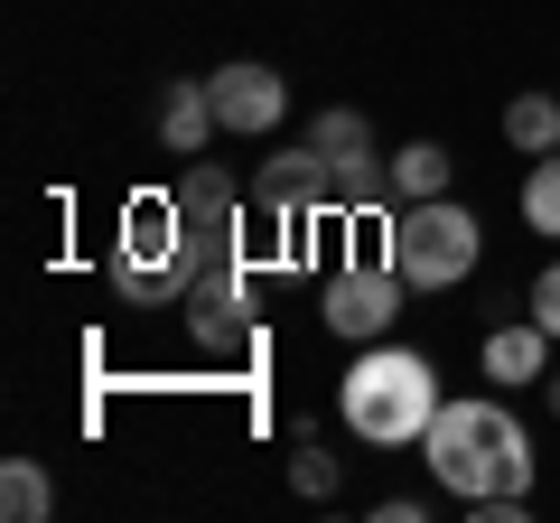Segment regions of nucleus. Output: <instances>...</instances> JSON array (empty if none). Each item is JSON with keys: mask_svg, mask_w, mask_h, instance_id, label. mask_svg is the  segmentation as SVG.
Returning <instances> with one entry per match:
<instances>
[{"mask_svg": "<svg viewBox=\"0 0 560 523\" xmlns=\"http://www.w3.org/2000/svg\"><path fill=\"white\" fill-rule=\"evenodd\" d=\"M420 458H430V477L458 504L467 496H504V486H533V430L514 421L504 393H458V403H440Z\"/></svg>", "mask_w": 560, "mask_h": 523, "instance_id": "1", "label": "nucleus"}, {"mask_svg": "<svg viewBox=\"0 0 560 523\" xmlns=\"http://www.w3.org/2000/svg\"><path fill=\"white\" fill-rule=\"evenodd\" d=\"M440 364L420 356V346H393V337H374V346H355V374L337 383V421L355 430L364 449H420L430 440V421H440Z\"/></svg>", "mask_w": 560, "mask_h": 523, "instance_id": "2", "label": "nucleus"}, {"mask_svg": "<svg viewBox=\"0 0 560 523\" xmlns=\"http://www.w3.org/2000/svg\"><path fill=\"white\" fill-rule=\"evenodd\" d=\"M383 262H393L411 290H458L467 271L486 262V224L467 216L458 197H420L383 216Z\"/></svg>", "mask_w": 560, "mask_h": 523, "instance_id": "3", "label": "nucleus"}, {"mask_svg": "<svg viewBox=\"0 0 560 523\" xmlns=\"http://www.w3.org/2000/svg\"><path fill=\"white\" fill-rule=\"evenodd\" d=\"M401 300H411V281H401L393 262H346V271H327L318 318H327V337L374 346V337H393V327H401Z\"/></svg>", "mask_w": 560, "mask_h": 523, "instance_id": "4", "label": "nucleus"}, {"mask_svg": "<svg viewBox=\"0 0 560 523\" xmlns=\"http://www.w3.org/2000/svg\"><path fill=\"white\" fill-rule=\"evenodd\" d=\"M187 327H197L206 356H243L261 337V309H253V253H215L187 290Z\"/></svg>", "mask_w": 560, "mask_h": 523, "instance_id": "5", "label": "nucleus"}, {"mask_svg": "<svg viewBox=\"0 0 560 523\" xmlns=\"http://www.w3.org/2000/svg\"><path fill=\"white\" fill-rule=\"evenodd\" d=\"M308 150L337 168V206H346V216L393 197V160H374V121H364L355 103H327V113L308 121Z\"/></svg>", "mask_w": 560, "mask_h": 523, "instance_id": "6", "label": "nucleus"}, {"mask_svg": "<svg viewBox=\"0 0 560 523\" xmlns=\"http://www.w3.org/2000/svg\"><path fill=\"white\" fill-rule=\"evenodd\" d=\"M178 216H187V234L206 253H243V234H253V187L224 160H178Z\"/></svg>", "mask_w": 560, "mask_h": 523, "instance_id": "7", "label": "nucleus"}, {"mask_svg": "<svg viewBox=\"0 0 560 523\" xmlns=\"http://www.w3.org/2000/svg\"><path fill=\"white\" fill-rule=\"evenodd\" d=\"M206 94H215V121L234 131V141H271L280 121H290V75H280V66H261V57L215 66V75H206Z\"/></svg>", "mask_w": 560, "mask_h": 523, "instance_id": "8", "label": "nucleus"}, {"mask_svg": "<svg viewBox=\"0 0 560 523\" xmlns=\"http://www.w3.org/2000/svg\"><path fill=\"white\" fill-rule=\"evenodd\" d=\"M551 327L533 318V309H523V318H504V327H486V346H477V364H486V383H504V393H514V383H541L551 374Z\"/></svg>", "mask_w": 560, "mask_h": 523, "instance_id": "9", "label": "nucleus"}, {"mask_svg": "<svg viewBox=\"0 0 560 523\" xmlns=\"http://www.w3.org/2000/svg\"><path fill=\"white\" fill-rule=\"evenodd\" d=\"M160 150L168 160H206V141H215L224 121H215V94H206V75H178V84H160Z\"/></svg>", "mask_w": 560, "mask_h": 523, "instance_id": "10", "label": "nucleus"}, {"mask_svg": "<svg viewBox=\"0 0 560 523\" xmlns=\"http://www.w3.org/2000/svg\"><path fill=\"white\" fill-rule=\"evenodd\" d=\"M0 514H10V523H47V514H57V477H47V458H0Z\"/></svg>", "mask_w": 560, "mask_h": 523, "instance_id": "11", "label": "nucleus"}, {"mask_svg": "<svg viewBox=\"0 0 560 523\" xmlns=\"http://www.w3.org/2000/svg\"><path fill=\"white\" fill-rule=\"evenodd\" d=\"M448 178H458V160H448L440 141H411V150H393V206L448 197Z\"/></svg>", "mask_w": 560, "mask_h": 523, "instance_id": "12", "label": "nucleus"}, {"mask_svg": "<svg viewBox=\"0 0 560 523\" xmlns=\"http://www.w3.org/2000/svg\"><path fill=\"white\" fill-rule=\"evenodd\" d=\"M504 141H514L523 160H551L560 150V94H514L504 103Z\"/></svg>", "mask_w": 560, "mask_h": 523, "instance_id": "13", "label": "nucleus"}, {"mask_svg": "<svg viewBox=\"0 0 560 523\" xmlns=\"http://www.w3.org/2000/svg\"><path fill=\"white\" fill-rule=\"evenodd\" d=\"M523 224L560 243V150H551V160H533V168H523Z\"/></svg>", "mask_w": 560, "mask_h": 523, "instance_id": "14", "label": "nucleus"}, {"mask_svg": "<svg viewBox=\"0 0 560 523\" xmlns=\"http://www.w3.org/2000/svg\"><path fill=\"white\" fill-rule=\"evenodd\" d=\"M290 486H300L308 504H327V496H337V486H346V467H337V449H318V440H300V449H290Z\"/></svg>", "mask_w": 560, "mask_h": 523, "instance_id": "15", "label": "nucleus"}, {"mask_svg": "<svg viewBox=\"0 0 560 523\" xmlns=\"http://www.w3.org/2000/svg\"><path fill=\"white\" fill-rule=\"evenodd\" d=\"M523 309H533V318L560 337V262H541V271H533V300H523Z\"/></svg>", "mask_w": 560, "mask_h": 523, "instance_id": "16", "label": "nucleus"}, {"mask_svg": "<svg viewBox=\"0 0 560 523\" xmlns=\"http://www.w3.org/2000/svg\"><path fill=\"white\" fill-rule=\"evenodd\" d=\"M374 514H383V523H420V514H430V496H383Z\"/></svg>", "mask_w": 560, "mask_h": 523, "instance_id": "17", "label": "nucleus"}, {"mask_svg": "<svg viewBox=\"0 0 560 523\" xmlns=\"http://www.w3.org/2000/svg\"><path fill=\"white\" fill-rule=\"evenodd\" d=\"M541 403H551V411H560V374H541Z\"/></svg>", "mask_w": 560, "mask_h": 523, "instance_id": "18", "label": "nucleus"}]
</instances>
